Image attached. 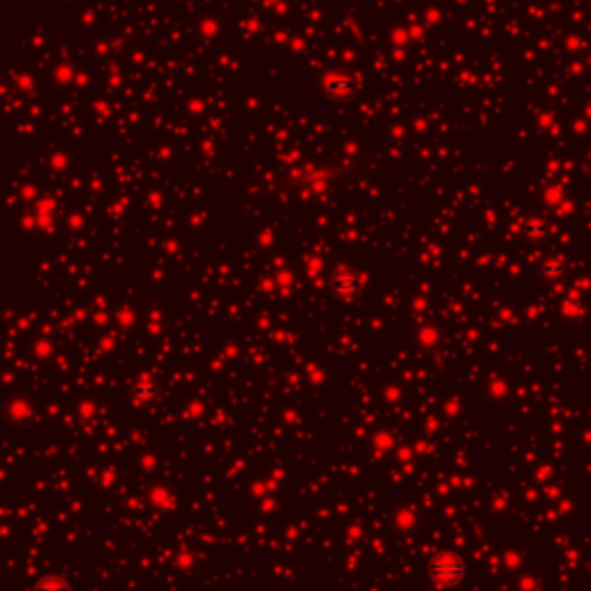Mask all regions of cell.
Segmentation results:
<instances>
[{"label": "cell", "mask_w": 591, "mask_h": 591, "mask_svg": "<svg viewBox=\"0 0 591 591\" xmlns=\"http://www.w3.org/2000/svg\"><path fill=\"white\" fill-rule=\"evenodd\" d=\"M430 575L443 587H455L460 580L465 577V566H462V561L458 557L441 555V557H437L435 561H432Z\"/></svg>", "instance_id": "1"}, {"label": "cell", "mask_w": 591, "mask_h": 591, "mask_svg": "<svg viewBox=\"0 0 591 591\" xmlns=\"http://www.w3.org/2000/svg\"><path fill=\"white\" fill-rule=\"evenodd\" d=\"M35 591H70V587H67L63 580H46V582H42Z\"/></svg>", "instance_id": "2"}]
</instances>
